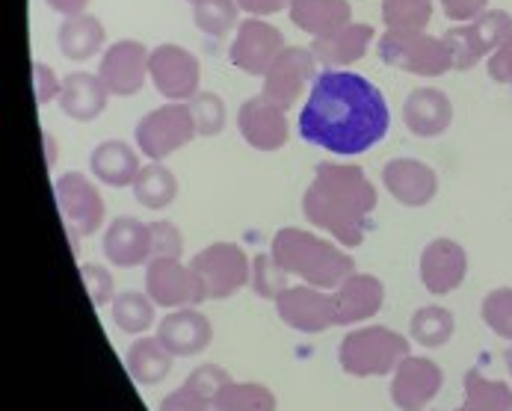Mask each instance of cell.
Returning <instances> with one entry per match:
<instances>
[{"label":"cell","mask_w":512,"mask_h":411,"mask_svg":"<svg viewBox=\"0 0 512 411\" xmlns=\"http://www.w3.org/2000/svg\"><path fill=\"white\" fill-rule=\"evenodd\" d=\"M299 137L338 157L365 154L391 128V110L379 86L356 71L323 69L296 119Z\"/></svg>","instance_id":"6da1fadb"},{"label":"cell","mask_w":512,"mask_h":411,"mask_svg":"<svg viewBox=\"0 0 512 411\" xmlns=\"http://www.w3.org/2000/svg\"><path fill=\"white\" fill-rule=\"evenodd\" d=\"M379 193L362 166L350 163H320L305 196L302 216L317 228L335 237L344 249H356L365 243V231Z\"/></svg>","instance_id":"7a4b0ae2"},{"label":"cell","mask_w":512,"mask_h":411,"mask_svg":"<svg viewBox=\"0 0 512 411\" xmlns=\"http://www.w3.org/2000/svg\"><path fill=\"white\" fill-rule=\"evenodd\" d=\"M270 255L288 270L293 278H302L311 287L335 290L344 278L356 273V261L344 252L341 243L317 237L305 228H279L270 246Z\"/></svg>","instance_id":"3957f363"},{"label":"cell","mask_w":512,"mask_h":411,"mask_svg":"<svg viewBox=\"0 0 512 411\" xmlns=\"http://www.w3.org/2000/svg\"><path fill=\"white\" fill-rule=\"evenodd\" d=\"M409 355V338L388 329V326H365L350 332L338 346L341 370L370 379V376H388L400 367V361Z\"/></svg>","instance_id":"277c9868"},{"label":"cell","mask_w":512,"mask_h":411,"mask_svg":"<svg viewBox=\"0 0 512 411\" xmlns=\"http://www.w3.org/2000/svg\"><path fill=\"white\" fill-rule=\"evenodd\" d=\"M376 54L385 66L415 77H441L453 71V54L444 36L427 30H385L376 39Z\"/></svg>","instance_id":"5b68a950"},{"label":"cell","mask_w":512,"mask_h":411,"mask_svg":"<svg viewBox=\"0 0 512 411\" xmlns=\"http://www.w3.org/2000/svg\"><path fill=\"white\" fill-rule=\"evenodd\" d=\"M512 39V15L507 9H486L474 21L453 24L444 33V42L453 54V69L471 71L489 60L504 42Z\"/></svg>","instance_id":"8992f818"},{"label":"cell","mask_w":512,"mask_h":411,"mask_svg":"<svg viewBox=\"0 0 512 411\" xmlns=\"http://www.w3.org/2000/svg\"><path fill=\"white\" fill-rule=\"evenodd\" d=\"M196 137H199V131H196L190 104H184V101H166L163 107L146 113L134 131V142H137L140 154L154 163H163L166 157H172L175 151H181Z\"/></svg>","instance_id":"52a82bcc"},{"label":"cell","mask_w":512,"mask_h":411,"mask_svg":"<svg viewBox=\"0 0 512 411\" xmlns=\"http://www.w3.org/2000/svg\"><path fill=\"white\" fill-rule=\"evenodd\" d=\"M193 273L199 278L202 296L208 299H228L240 293L252 281V258L237 243H211L193 261Z\"/></svg>","instance_id":"ba28073f"},{"label":"cell","mask_w":512,"mask_h":411,"mask_svg":"<svg viewBox=\"0 0 512 411\" xmlns=\"http://www.w3.org/2000/svg\"><path fill=\"white\" fill-rule=\"evenodd\" d=\"M54 199L60 207L63 225L69 231L72 240H83L101 231L104 225V196L98 193V187L80 175V172H66L54 181Z\"/></svg>","instance_id":"9c48e42d"},{"label":"cell","mask_w":512,"mask_h":411,"mask_svg":"<svg viewBox=\"0 0 512 411\" xmlns=\"http://www.w3.org/2000/svg\"><path fill=\"white\" fill-rule=\"evenodd\" d=\"M148 77L166 101H184L187 104L202 92L199 89L202 86V63L184 45L163 42V45L151 48Z\"/></svg>","instance_id":"30bf717a"},{"label":"cell","mask_w":512,"mask_h":411,"mask_svg":"<svg viewBox=\"0 0 512 411\" xmlns=\"http://www.w3.org/2000/svg\"><path fill=\"white\" fill-rule=\"evenodd\" d=\"M285 48H288L285 33L276 24H270L267 18L246 15L234 30L228 60L234 69L249 74V77H264Z\"/></svg>","instance_id":"8fae6325"},{"label":"cell","mask_w":512,"mask_h":411,"mask_svg":"<svg viewBox=\"0 0 512 411\" xmlns=\"http://www.w3.org/2000/svg\"><path fill=\"white\" fill-rule=\"evenodd\" d=\"M317 57H314V51L311 48H299V45H288L279 57H276V63L267 69V74L261 77L264 80V86H261V95L267 98V101H273L276 107H282V110H291L293 104L311 89V83L317 80Z\"/></svg>","instance_id":"7c38bea8"},{"label":"cell","mask_w":512,"mask_h":411,"mask_svg":"<svg viewBox=\"0 0 512 411\" xmlns=\"http://www.w3.org/2000/svg\"><path fill=\"white\" fill-rule=\"evenodd\" d=\"M146 293L157 308H196L205 302L199 278L181 258H154L146 264Z\"/></svg>","instance_id":"4fadbf2b"},{"label":"cell","mask_w":512,"mask_h":411,"mask_svg":"<svg viewBox=\"0 0 512 411\" xmlns=\"http://www.w3.org/2000/svg\"><path fill=\"white\" fill-rule=\"evenodd\" d=\"M276 311L285 326H291L293 332H302V335H320L338 326L332 290H320L311 284H291L276 299Z\"/></svg>","instance_id":"5bb4252c"},{"label":"cell","mask_w":512,"mask_h":411,"mask_svg":"<svg viewBox=\"0 0 512 411\" xmlns=\"http://www.w3.org/2000/svg\"><path fill=\"white\" fill-rule=\"evenodd\" d=\"M148 51L140 39H119L110 48H104L98 77L110 89L113 98H134L143 92L148 80Z\"/></svg>","instance_id":"9a60e30c"},{"label":"cell","mask_w":512,"mask_h":411,"mask_svg":"<svg viewBox=\"0 0 512 411\" xmlns=\"http://www.w3.org/2000/svg\"><path fill=\"white\" fill-rule=\"evenodd\" d=\"M391 376V400L400 411H424L444 385V370L421 355H406Z\"/></svg>","instance_id":"2e32d148"},{"label":"cell","mask_w":512,"mask_h":411,"mask_svg":"<svg viewBox=\"0 0 512 411\" xmlns=\"http://www.w3.org/2000/svg\"><path fill=\"white\" fill-rule=\"evenodd\" d=\"M237 131L255 151H279L291 139L288 110L276 107L264 95L246 98L237 110Z\"/></svg>","instance_id":"e0dca14e"},{"label":"cell","mask_w":512,"mask_h":411,"mask_svg":"<svg viewBox=\"0 0 512 411\" xmlns=\"http://www.w3.org/2000/svg\"><path fill=\"white\" fill-rule=\"evenodd\" d=\"M382 184L388 196L403 207H427L439 196V175L433 166L415 157H394L382 166Z\"/></svg>","instance_id":"ac0fdd59"},{"label":"cell","mask_w":512,"mask_h":411,"mask_svg":"<svg viewBox=\"0 0 512 411\" xmlns=\"http://www.w3.org/2000/svg\"><path fill=\"white\" fill-rule=\"evenodd\" d=\"M468 275V252L450 237H436L421 252V284L433 296H447L462 287Z\"/></svg>","instance_id":"d6986e66"},{"label":"cell","mask_w":512,"mask_h":411,"mask_svg":"<svg viewBox=\"0 0 512 411\" xmlns=\"http://www.w3.org/2000/svg\"><path fill=\"white\" fill-rule=\"evenodd\" d=\"M104 261L119 270H134L151 261V231L137 216H116L101 237Z\"/></svg>","instance_id":"ffe728a7"},{"label":"cell","mask_w":512,"mask_h":411,"mask_svg":"<svg viewBox=\"0 0 512 411\" xmlns=\"http://www.w3.org/2000/svg\"><path fill=\"white\" fill-rule=\"evenodd\" d=\"M338 326H359L385 305V284L370 273H353L332 290Z\"/></svg>","instance_id":"44dd1931"},{"label":"cell","mask_w":512,"mask_h":411,"mask_svg":"<svg viewBox=\"0 0 512 411\" xmlns=\"http://www.w3.org/2000/svg\"><path fill=\"white\" fill-rule=\"evenodd\" d=\"M157 338L175 358H193V355H199V352H205L211 346L214 326L202 311L178 308V311H169L157 323Z\"/></svg>","instance_id":"7402d4cb"},{"label":"cell","mask_w":512,"mask_h":411,"mask_svg":"<svg viewBox=\"0 0 512 411\" xmlns=\"http://www.w3.org/2000/svg\"><path fill=\"white\" fill-rule=\"evenodd\" d=\"M403 125L421 139L441 137L453 125V101L436 86L412 89L403 98Z\"/></svg>","instance_id":"603a6c76"},{"label":"cell","mask_w":512,"mask_h":411,"mask_svg":"<svg viewBox=\"0 0 512 411\" xmlns=\"http://www.w3.org/2000/svg\"><path fill=\"white\" fill-rule=\"evenodd\" d=\"M373 42H376L373 24L353 21V24H347L344 30H338L332 36L314 39L311 51H314V57H317V63L323 69H347V66H356L359 60H365L367 51L373 48Z\"/></svg>","instance_id":"cb8c5ba5"},{"label":"cell","mask_w":512,"mask_h":411,"mask_svg":"<svg viewBox=\"0 0 512 411\" xmlns=\"http://www.w3.org/2000/svg\"><path fill=\"white\" fill-rule=\"evenodd\" d=\"M89 169L92 175L113 190L134 187L143 163H140V148L128 145L125 139H104L92 148L89 154Z\"/></svg>","instance_id":"d4e9b609"},{"label":"cell","mask_w":512,"mask_h":411,"mask_svg":"<svg viewBox=\"0 0 512 411\" xmlns=\"http://www.w3.org/2000/svg\"><path fill=\"white\" fill-rule=\"evenodd\" d=\"M110 98V89L92 71H72L63 77L60 107L74 122H95L107 110Z\"/></svg>","instance_id":"484cf974"},{"label":"cell","mask_w":512,"mask_h":411,"mask_svg":"<svg viewBox=\"0 0 512 411\" xmlns=\"http://www.w3.org/2000/svg\"><path fill=\"white\" fill-rule=\"evenodd\" d=\"M288 15L311 39L332 36V33L344 30L347 24H353L350 0H293Z\"/></svg>","instance_id":"4316f807"},{"label":"cell","mask_w":512,"mask_h":411,"mask_svg":"<svg viewBox=\"0 0 512 411\" xmlns=\"http://www.w3.org/2000/svg\"><path fill=\"white\" fill-rule=\"evenodd\" d=\"M104 42H107V30L89 12L63 18V24L57 30V45H60L63 57L72 63H86V60L98 57L104 51Z\"/></svg>","instance_id":"83f0119b"},{"label":"cell","mask_w":512,"mask_h":411,"mask_svg":"<svg viewBox=\"0 0 512 411\" xmlns=\"http://www.w3.org/2000/svg\"><path fill=\"white\" fill-rule=\"evenodd\" d=\"M172 352L160 343V338L154 335V338H140V341H134V346L128 349V358H125V364H128V373H131V379L137 382V385H160L166 376H169V370H172Z\"/></svg>","instance_id":"f1b7e54d"},{"label":"cell","mask_w":512,"mask_h":411,"mask_svg":"<svg viewBox=\"0 0 512 411\" xmlns=\"http://www.w3.org/2000/svg\"><path fill=\"white\" fill-rule=\"evenodd\" d=\"M131 190H134V199L146 210H166L178 199V178L163 163L148 160V166L140 169V175H137Z\"/></svg>","instance_id":"f546056e"},{"label":"cell","mask_w":512,"mask_h":411,"mask_svg":"<svg viewBox=\"0 0 512 411\" xmlns=\"http://www.w3.org/2000/svg\"><path fill=\"white\" fill-rule=\"evenodd\" d=\"M453 411H512V388L480 370L465 373V403Z\"/></svg>","instance_id":"4dcf8cb0"},{"label":"cell","mask_w":512,"mask_h":411,"mask_svg":"<svg viewBox=\"0 0 512 411\" xmlns=\"http://www.w3.org/2000/svg\"><path fill=\"white\" fill-rule=\"evenodd\" d=\"M453 332H456V320L441 305H424L409 320L412 341L421 343L424 349H439V346H444V343L453 338Z\"/></svg>","instance_id":"1f68e13d"},{"label":"cell","mask_w":512,"mask_h":411,"mask_svg":"<svg viewBox=\"0 0 512 411\" xmlns=\"http://www.w3.org/2000/svg\"><path fill=\"white\" fill-rule=\"evenodd\" d=\"M193 6V24L199 33L211 39H225L240 24V3L237 0H190Z\"/></svg>","instance_id":"d6a6232c"},{"label":"cell","mask_w":512,"mask_h":411,"mask_svg":"<svg viewBox=\"0 0 512 411\" xmlns=\"http://www.w3.org/2000/svg\"><path fill=\"white\" fill-rule=\"evenodd\" d=\"M276 394L258 382H228L214 397V411H276Z\"/></svg>","instance_id":"836d02e7"},{"label":"cell","mask_w":512,"mask_h":411,"mask_svg":"<svg viewBox=\"0 0 512 411\" xmlns=\"http://www.w3.org/2000/svg\"><path fill=\"white\" fill-rule=\"evenodd\" d=\"M154 308L157 305L151 302L148 293H137V290L119 293L113 299V323L125 335H143L154 323Z\"/></svg>","instance_id":"e575fe53"},{"label":"cell","mask_w":512,"mask_h":411,"mask_svg":"<svg viewBox=\"0 0 512 411\" xmlns=\"http://www.w3.org/2000/svg\"><path fill=\"white\" fill-rule=\"evenodd\" d=\"M433 9V0H382L379 6L385 30H427Z\"/></svg>","instance_id":"d590c367"},{"label":"cell","mask_w":512,"mask_h":411,"mask_svg":"<svg viewBox=\"0 0 512 411\" xmlns=\"http://www.w3.org/2000/svg\"><path fill=\"white\" fill-rule=\"evenodd\" d=\"M288 270L273 258V255H255L252 258V290L261 296V299H279L291 284H288Z\"/></svg>","instance_id":"8d00e7d4"},{"label":"cell","mask_w":512,"mask_h":411,"mask_svg":"<svg viewBox=\"0 0 512 411\" xmlns=\"http://www.w3.org/2000/svg\"><path fill=\"white\" fill-rule=\"evenodd\" d=\"M190 104V113H193V122H196V131L199 137H217L225 131V122H228V113H225V101H222L217 92H199Z\"/></svg>","instance_id":"74e56055"},{"label":"cell","mask_w":512,"mask_h":411,"mask_svg":"<svg viewBox=\"0 0 512 411\" xmlns=\"http://www.w3.org/2000/svg\"><path fill=\"white\" fill-rule=\"evenodd\" d=\"M480 317L498 338L512 341V287L492 290L480 305Z\"/></svg>","instance_id":"f35d334b"},{"label":"cell","mask_w":512,"mask_h":411,"mask_svg":"<svg viewBox=\"0 0 512 411\" xmlns=\"http://www.w3.org/2000/svg\"><path fill=\"white\" fill-rule=\"evenodd\" d=\"M148 231H151V261L154 258H181L184 255V237H181V228L166 222V219H157V222H148Z\"/></svg>","instance_id":"ab89813d"},{"label":"cell","mask_w":512,"mask_h":411,"mask_svg":"<svg viewBox=\"0 0 512 411\" xmlns=\"http://www.w3.org/2000/svg\"><path fill=\"white\" fill-rule=\"evenodd\" d=\"M80 278L86 284V293L95 305H113L116 299V281L104 264H80Z\"/></svg>","instance_id":"60d3db41"},{"label":"cell","mask_w":512,"mask_h":411,"mask_svg":"<svg viewBox=\"0 0 512 411\" xmlns=\"http://www.w3.org/2000/svg\"><path fill=\"white\" fill-rule=\"evenodd\" d=\"M157 411H214V400L184 382L178 391L163 397V403H160Z\"/></svg>","instance_id":"b9f144b4"},{"label":"cell","mask_w":512,"mask_h":411,"mask_svg":"<svg viewBox=\"0 0 512 411\" xmlns=\"http://www.w3.org/2000/svg\"><path fill=\"white\" fill-rule=\"evenodd\" d=\"M228 382H231L228 370H222L217 364H202V367H196V370L187 376V385L196 388V391H202V394L211 397V400L220 394V388H225Z\"/></svg>","instance_id":"7bdbcfd3"},{"label":"cell","mask_w":512,"mask_h":411,"mask_svg":"<svg viewBox=\"0 0 512 411\" xmlns=\"http://www.w3.org/2000/svg\"><path fill=\"white\" fill-rule=\"evenodd\" d=\"M33 92H36V104L45 107L51 101H60L63 92V80L57 77V71L45 63H33Z\"/></svg>","instance_id":"ee69618b"},{"label":"cell","mask_w":512,"mask_h":411,"mask_svg":"<svg viewBox=\"0 0 512 411\" xmlns=\"http://www.w3.org/2000/svg\"><path fill=\"white\" fill-rule=\"evenodd\" d=\"M441 12L447 21L453 24H465V21H474L477 15H483L489 9V0H439Z\"/></svg>","instance_id":"f6af8a7d"},{"label":"cell","mask_w":512,"mask_h":411,"mask_svg":"<svg viewBox=\"0 0 512 411\" xmlns=\"http://www.w3.org/2000/svg\"><path fill=\"white\" fill-rule=\"evenodd\" d=\"M486 69H489V77L495 83H504V86H512V39L504 42L489 60H486Z\"/></svg>","instance_id":"bcb514c9"},{"label":"cell","mask_w":512,"mask_h":411,"mask_svg":"<svg viewBox=\"0 0 512 411\" xmlns=\"http://www.w3.org/2000/svg\"><path fill=\"white\" fill-rule=\"evenodd\" d=\"M237 3L252 18H270V15H279V12L291 9L293 0H237Z\"/></svg>","instance_id":"7dc6e473"},{"label":"cell","mask_w":512,"mask_h":411,"mask_svg":"<svg viewBox=\"0 0 512 411\" xmlns=\"http://www.w3.org/2000/svg\"><path fill=\"white\" fill-rule=\"evenodd\" d=\"M45 3H48V9H54V12L63 15V18L80 15V12H86V6H89V0H45Z\"/></svg>","instance_id":"c3c4849f"},{"label":"cell","mask_w":512,"mask_h":411,"mask_svg":"<svg viewBox=\"0 0 512 411\" xmlns=\"http://www.w3.org/2000/svg\"><path fill=\"white\" fill-rule=\"evenodd\" d=\"M42 139H45V148H48V163L54 166V157H60V148H57V142H54V137L48 131L42 134Z\"/></svg>","instance_id":"681fc988"},{"label":"cell","mask_w":512,"mask_h":411,"mask_svg":"<svg viewBox=\"0 0 512 411\" xmlns=\"http://www.w3.org/2000/svg\"><path fill=\"white\" fill-rule=\"evenodd\" d=\"M507 370H510V376H512V346L507 349Z\"/></svg>","instance_id":"f907efd6"}]
</instances>
